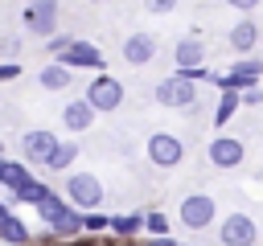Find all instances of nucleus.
I'll return each mask as SVG.
<instances>
[{
  "label": "nucleus",
  "instance_id": "nucleus-1",
  "mask_svg": "<svg viewBox=\"0 0 263 246\" xmlns=\"http://www.w3.org/2000/svg\"><path fill=\"white\" fill-rule=\"evenodd\" d=\"M37 217H41V225H45V234H49L53 242L82 238V213H78L62 193H53V189H49V197L37 205Z\"/></svg>",
  "mask_w": 263,
  "mask_h": 246
},
{
  "label": "nucleus",
  "instance_id": "nucleus-2",
  "mask_svg": "<svg viewBox=\"0 0 263 246\" xmlns=\"http://www.w3.org/2000/svg\"><path fill=\"white\" fill-rule=\"evenodd\" d=\"M62 197L78 209V213H90V209H103L107 205V189L95 172H66V184H62Z\"/></svg>",
  "mask_w": 263,
  "mask_h": 246
},
{
  "label": "nucleus",
  "instance_id": "nucleus-3",
  "mask_svg": "<svg viewBox=\"0 0 263 246\" xmlns=\"http://www.w3.org/2000/svg\"><path fill=\"white\" fill-rule=\"evenodd\" d=\"M177 221H181V230L201 234V230H210V225L218 221V201H214L210 193H189V197L177 205Z\"/></svg>",
  "mask_w": 263,
  "mask_h": 246
},
{
  "label": "nucleus",
  "instance_id": "nucleus-4",
  "mask_svg": "<svg viewBox=\"0 0 263 246\" xmlns=\"http://www.w3.org/2000/svg\"><path fill=\"white\" fill-rule=\"evenodd\" d=\"M152 98L160 107H168V111H193L197 107V82H189L185 74H168V78L156 82Z\"/></svg>",
  "mask_w": 263,
  "mask_h": 246
},
{
  "label": "nucleus",
  "instance_id": "nucleus-5",
  "mask_svg": "<svg viewBox=\"0 0 263 246\" xmlns=\"http://www.w3.org/2000/svg\"><path fill=\"white\" fill-rule=\"evenodd\" d=\"M259 78H263V57H238L226 74H214L210 82L218 86V90H238V94H247V90H255L259 86Z\"/></svg>",
  "mask_w": 263,
  "mask_h": 246
},
{
  "label": "nucleus",
  "instance_id": "nucleus-6",
  "mask_svg": "<svg viewBox=\"0 0 263 246\" xmlns=\"http://www.w3.org/2000/svg\"><path fill=\"white\" fill-rule=\"evenodd\" d=\"M144 152H148V164L152 168H177L181 160H185V139L177 135V131H152L148 135V144H144Z\"/></svg>",
  "mask_w": 263,
  "mask_h": 246
},
{
  "label": "nucleus",
  "instance_id": "nucleus-7",
  "mask_svg": "<svg viewBox=\"0 0 263 246\" xmlns=\"http://www.w3.org/2000/svg\"><path fill=\"white\" fill-rule=\"evenodd\" d=\"M218 246H259V221L242 209L226 213L218 221Z\"/></svg>",
  "mask_w": 263,
  "mask_h": 246
},
{
  "label": "nucleus",
  "instance_id": "nucleus-8",
  "mask_svg": "<svg viewBox=\"0 0 263 246\" xmlns=\"http://www.w3.org/2000/svg\"><path fill=\"white\" fill-rule=\"evenodd\" d=\"M205 160H210L218 172H234V168L247 160V144H242L238 135H230V131H218V135L205 144Z\"/></svg>",
  "mask_w": 263,
  "mask_h": 246
},
{
  "label": "nucleus",
  "instance_id": "nucleus-9",
  "mask_svg": "<svg viewBox=\"0 0 263 246\" xmlns=\"http://www.w3.org/2000/svg\"><path fill=\"white\" fill-rule=\"evenodd\" d=\"M95 111H119L123 107V82L115 78V74H107V70H99L90 82H86V94H82Z\"/></svg>",
  "mask_w": 263,
  "mask_h": 246
},
{
  "label": "nucleus",
  "instance_id": "nucleus-10",
  "mask_svg": "<svg viewBox=\"0 0 263 246\" xmlns=\"http://www.w3.org/2000/svg\"><path fill=\"white\" fill-rule=\"evenodd\" d=\"M58 144H62V139H58L49 127H29V131L21 135V160H25L29 168H45Z\"/></svg>",
  "mask_w": 263,
  "mask_h": 246
},
{
  "label": "nucleus",
  "instance_id": "nucleus-11",
  "mask_svg": "<svg viewBox=\"0 0 263 246\" xmlns=\"http://www.w3.org/2000/svg\"><path fill=\"white\" fill-rule=\"evenodd\" d=\"M21 20H25V29H29L33 37L49 41V37L58 33V0H29V4L21 8Z\"/></svg>",
  "mask_w": 263,
  "mask_h": 246
},
{
  "label": "nucleus",
  "instance_id": "nucleus-12",
  "mask_svg": "<svg viewBox=\"0 0 263 246\" xmlns=\"http://www.w3.org/2000/svg\"><path fill=\"white\" fill-rule=\"evenodd\" d=\"M58 61L70 66V70H103V66H107V61H103V49H99L95 41H78V37H74V45H70Z\"/></svg>",
  "mask_w": 263,
  "mask_h": 246
},
{
  "label": "nucleus",
  "instance_id": "nucleus-13",
  "mask_svg": "<svg viewBox=\"0 0 263 246\" xmlns=\"http://www.w3.org/2000/svg\"><path fill=\"white\" fill-rule=\"evenodd\" d=\"M95 107L86 102V98H70L66 107H62V127L70 131V135H82V131H90L95 127Z\"/></svg>",
  "mask_w": 263,
  "mask_h": 246
},
{
  "label": "nucleus",
  "instance_id": "nucleus-14",
  "mask_svg": "<svg viewBox=\"0 0 263 246\" xmlns=\"http://www.w3.org/2000/svg\"><path fill=\"white\" fill-rule=\"evenodd\" d=\"M226 41H230V49H234V53L251 57V53H255V45H259V25H255V16L234 20V25H230V33H226Z\"/></svg>",
  "mask_w": 263,
  "mask_h": 246
},
{
  "label": "nucleus",
  "instance_id": "nucleus-15",
  "mask_svg": "<svg viewBox=\"0 0 263 246\" xmlns=\"http://www.w3.org/2000/svg\"><path fill=\"white\" fill-rule=\"evenodd\" d=\"M119 53H123L127 66H148V61L156 57V37H152V33H132Z\"/></svg>",
  "mask_w": 263,
  "mask_h": 246
},
{
  "label": "nucleus",
  "instance_id": "nucleus-16",
  "mask_svg": "<svg viewBox=\"0 0 263 246\" xmlns=\"http://www.w3.org/2000/svg\"><path fill=\"white\" fill-rule=\"evenodd\" d=\"M173 61H177V70H197V66H205V41L201 37H181L177 45H173Z\"/></svg>",
  "mask_w": 263,
  "mask_h": 246
},
{
  "label": "nucleus",
  "instance_id": "nucleus-17",
  "mask_svg": "<svg viewBox=\"0 0 263 246\" xmlns=\"http://www.w3.org/2000/svg\"><path fill=\"white\" fill-rule=\"evenodd\" d=\"M37 86H41V90H49V94H58V90L74 86V70H70V66H62V61H45V66L37 70Z\"/></svg>",
  "mask_w": 263,
  "mask_h": 246
},
{
  "label": "nucleus",
  "instance_id": "nucleus-18",
  "mask_svg": "<svg viewBox=\"0 0 263 246\" xmlns=\"http://www.w3.org/2000/svg\"><path fill=\"white\" fill-rule=\"evenodd\" d=\"M107 234H111L115 242H136V238H144V213H140V209H132V213H115Z\"/></svg>",
  "mask_w": 263,
  "mask_h": 246
},
{
  "label": "nucleus",
  "instance_id": "nucleus-19",
  "mask_svg": "<svg viewBox=\"0 0 263 246\" xmlns=\"http://www.w3.org/2000/svg\"><path fill=\"white\" fill-rule=\"evenodd\" d=\"M33 180V168L25 164V160H0V189L4 193H12V189H21V184H29Z\"/></svg>",
  "mask_w": 263,
  "mask_h": 246
},
{
  "label": "nucleus",
  "instance_id": "nucleus-20",
  "mask_svg": "<svg viewBox=\"0 0 263 246\" xmlns=\"http://www.w3.org/2000/svg\"><path fill=\"white\" fill-rule=\"evenodd\" d=\"M4 197H8V205H12V209H16V205H33V209H37V205L49 197V184L33 176L29 184H21V189H12V193H4Z\"/></svg>",
  "mask_w": 263,
  "mask_h": 246
},
{
  "label": "nucleus",
  "instance_id": "nucleus-21",
  "mask_svg": "<svg viewBox=\"0 0 263 246\" xmlns=\"http://www.w3.org/2000/svg\"><path fill=\"white\" fill-rule=\"evenodd\" d=\"M238 107H242V94H238V90H222V94H218V107H214V127L222 131V127L238 115Z\"/></svg>",
  "mask_w": 263,
  "mask_h": 246
},
{
  "label": "nucleus",
  "instance_id": "nucleus-22",
  "mask_svg": "<svg viewBox=\"0 0 263 246\" xmlns=\"http://www.w3.org/2000/svg\"><path fill=\"white\" fill-rule=\"evenodd\" d=\"M74 160H78V139H62V144L53 148V156H49L45 172H70V168H74Z\"/></svg>",
  "mask_w": 263,
  "mask_h": 246
},
{
  "label": "nucleus",
  "instance_id": "nucleus-23",
  "mask_svg": "<svg viewBox=\"0 0 263 246\" xmlns=\"http://www.w3.org/2000/svg\"><path fill=\"white\" fill-rule=\"evenodd\" d=\"M0 242H8V246H33V230L12 213L8 221H0Z\"/></svg>",
  "mask_w": 263,
  "mask_h": 246
},
{
  "label": "nucleus",
  "instance_id": "nucleus-24",
  "mask_svg": "<svg viewBox=\"0 0 263 246\" xmlns=\"http://www.w3.org/2000/svg\"><path fill=\"white\" fill-rule=\"evenodd\" d=\"M168 230H173L168 213H160V209H148V213H144V234H152V238H164Z\"/></svg>",
  "mask_w": 263,
  "mask_h": 246
},
{
  "label": "nucleus",
  "instance_id": "nucleus-25",
  "mask_svg": "<svg viewBox=\"0 0 263 246\" xmlns=\"http://www.w3.org/2000/svg\"><path fill=\"white\" fill-rule=\"evenodd\" d=\"M107 230H111V217H107L103 209L82 213V234H90V238H95V234H107Z\"/></svg>",
  "mask_w": 263,
  "mask_h": 246
},
{
  "label": "nucleus",
  "instance_id": "nucleus-26",
  "mask_svg": "<svg viewBox=\"0 0 263 246\" xmlns=\"http://www.w3.org/2000/svg\"><path fill=\"white\" fill-rule=\"evenodd\" d=\"M70 45H74V37H70V33H53V37L45 41V53H49V57L58 61V57H62V53H66Z\"/></svg>",
  "mask_w": 263,
  "mask_h": 246
},
{
  "label": "nucleus",
  "instance_id": "nucleus-27",
  "mask_svg": "<svg viewBox=\"0 0 263 246\" xmlns=\"http://www.w3.org/2000/svg\"><path fill=\"white\" fill-rule=\"evenodd\" d=\"M0 61H21V41L16 37H4L0 41Z\"/></svg>",
  "mask_w": 263,
  "mask_h": 246
},
{
  "label": "nucleus",
  "instance_id": "nucleus-28",
  "mask_svg": "<svg viewBox=\"0 0 263 246\" xmlns=\"http://www.w3.org/2000/svg\"><path fill=\"white\" fill-rule=\"evenodd\" d=\"M132 246H185L181 238H173V234H164V238H152V234H144V238H136Z\"/></svg>",
  "mask_w": 263,
  "mask_h": 246
},
{
  "label": "nucleus",
  "instance_id": "nucleus-29",
  "mask_svg": "<svg viewBox=\"0 0 263 246\" xmlns=\"http://www.w3.org/2000/svg\"><path fill=\"white\" fill-rule=\"evenodd\" d=\"M144 8H148V12H156V16H168V12L177 8V0H144Z\"/></svg>",
  "mask_w": 263,
  "mask_h": 246
},
{
  "label": "nucleus",
  "instance_id": "nucleus-30",
  "mask_svg": "<svg viewBox=\"0 0 263 246\" xmlns=\"http://www.w3.org/2000/svg\"><path fill=\"white\" fill-rule=\"evenodd\" d=\"M226 4H230L234 12H242V16H251V12H255V8L263 4V0H226Z\"/></svg>",
  "mask_w": 263,
  "mask_h": 246
},
{
  "label": "nucleus",
  "instance_id": "nucleus-31",
  "mask_svg": "<svg viewBox=\"0 0 263 246\" xmlns=\"http://www.w3.org/2000/svg\"><path fill=\"white\" fill-rule=\"evenodd\" d=\"M21 74V61H0V82H12Z\"/></svg>",
  "mask_w": 263,
  "mask_h": 246
},
{
  "label": "nucleus",
  "instance_id": "nucleus-32",
  "mask_svg": "<svg viewBox=\"0 0 263 246\" xmlns=\"http://www.w3.org/2000/svg\"><path fill=\"white\" fill-rule=\"evenodd\" d=\"M242 107H263V86L247 90V94H242Z\"/></svg>",
  "mask_w": 263,
  "mask_h": 246
},
{
  "label": "nucleus",
  "instance_id": "nucleus-33",
  "mask_svg": "<svg viewBox=\"0 0 263 246\" xmlns=\"http://www.w3.org/2000/svg\"><path fill=\"white\" fill-rule=\"evenodd\" d=\"M58 246H99V238H90V234H82V238H70V242H58Z\"/></svg>",
  "mask_w": 263,
  "mask_h": 246
},
{
  "label": "nucleus",
  "instance_id": "nucleus-34",
  "mask_svg": "<svg viewBox=\"0 0 263 246\" xmlns=\"http://www.w3.org/2000/svg\"><path fill=\"white\" fill-rule=\"evenodd\" d=\"M12 213H16V209H12V205H8V197H0V221H8V217H12Z\"/></svg>",
  "mask_w": 263,
  "mask_h": 246
},
{
  "label": "nucleus",
  "instance_id": "nucleus-35",
  "mask_svg": "<svg viewBox=\"0 0 263 246\" xmlns=\"http://www.w3.org/2000/svg\"><path fill=\"white\" fill-rule=\"evenodd\" d=\"M33 246H58V242H53V238H49V234H41V238H37V242H33Z\"/></svg>",
  "mask_w": 263,
  "mask_h": 246
},
{
  "label": "nucleus",
  "instance_id": "nucleus-36",
  "mask_svg": "<svg viewBox=\"0 0 263 246\" xmlns=\"http://www.w3.org/2000/svg\"><path fill=\"white\" fill-rule=\"evenodd\" d=\"M0 160H4V139H0Z\"/></svg>",
  "mask_w": 263,
  "mask_h": 246
},
{
  "label": "nucleus",
  "instance_id": "nucleus-37",
  "mask_svg": "<svg viewBox=\"0 0 263 246\" xmlns=\"http://www.w3.org/2000/svg\"><path fill=\"white\" fill-rule=\"evenodd\" d=\"M107 246H127V242H107Z\"/></svg>",
  "mask_w": 263,
  "mask_h": 246
},
{
  "label": "nucleus",
  "instance_id": "nucleus-38",
  "mask_svg": "<svg viewBox=\"0 0 263 246\" xmlns=\"http://www.w3.org/2000/svg\"><path fill=\"white\" fill-rule=\"evenodd\" d=\"M90 4H107V0H90Z\"/></svg>",
  "mask_w": 263,
  "mask_h": 246
},
{
  "label": "nucleus",
  "instance_id": "nucleus-39",
  "mask_svg": "<svg viewBox=\"0 0 263 246\" xmlns=\"http://www.w3.org/2000/svg\"><path fill=\"white\" fill-rule=\"evenodd\" d=\"M0 197H4V189H0Z\"/></svg>",
  "mask_w": 263,
  "mask_h": 246
},
{
  "label": "nucleus",
  "instance_id": "nucleus-40",
  "mask_svg": "<svg viewBox=\"0 0 263 246\" xmlns=\"http://www.w3.org/2000/svg\"><path fill=\"white\" fill-rule=\"evenodd\" d=\"M0 246H8V242H0Z\"/></svg>",
  "mask_w": 263,
  "mask_h": 246
}]
</instances>
